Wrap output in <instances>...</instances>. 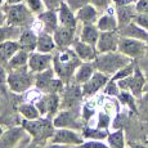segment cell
<instances>
[{"mask_svg": "<svg viewBox=\"0 0 148 148\" xmlns=\"http://www.w3.org/2000/svg\"><path fill=\"white\" fill-rule=\"evenodd\" d=\"M82 63L72 48L58 49V52L53 56V68L56 75L62 79L66 84L71 82L76 68Z\"/></svg>", "mask_w": 148, "mask_h": 148, "instance_id": "obj_1", "label": "cell"}, {"mask_svg": "<svg viewBox=\"0 0 148 148\" xmlns=\"http://www.w3.org/2000/svg\"><path fill=\"white\" fill-rule=\"evenodd\" d=\"M21 125L27 132V134L30 135L31 140L35 142V143L42 144V146L49 143L54 132H56L53 119L45 117V116H40L39 119H35V120L22 119Z\"/></svg>", "mask_w": 148, "mask_h": 148, "instance_id": "obj_2", "label": "cell"}, {"mask_svg": "<svg viewBox=\"0 0 148 148\" xmlns=\"http://www.w3.org/2000/svg\"><path fill=\"white\" fill-rule=\"evenodd\" d=\"M132 61H134V59L129 58V57L120 53L119 50H116V52L98 54V57H97L94 61V66L97 71H101V72L106 73V75H108L111 77L120 68L129 64Z\"/></svg>", "mask_w": 148, "mask_h": 148, "instance_id": "obj_3", "label": "cell"}, {"mask_svg": "<svg viewBox=\"0 0 148 148\" xmlns=\"http://www.w3.org/2000/svg\"><path fill=\"white\" fill-rule=\"evenodd\" d=\"M35 86V73L30 68L22 67L8 71V89L14 94H23Z\"/></svg>", "mask_w": 148, "mask_h": 148, "instance_id": "obj_4", "label": "cell"}, {"mask_svg": "<svg viewBox=\"0 0 148 148\" xmlns=\"http://www.w3.org/2000/svg\"><path fill=\"white\" fill-rule=\"evenodd\" d=\"M7 12V25L19 28H26L32 25L35 14H32L25 3L18 4H4Z\"/></svg>", "mask_w": 148, "mask_h": 148, "instance_id": "obj_5", "label": "cell"}, {"mask_svg": "<svg viewBox=\"0 0 148 148\" xmlns=\"http://www.w3.org/2000/svg\"><path fill=\"white\" fill-rule=\"evenodd\" d=\"M59 95H61V110H80L81 108L82 99H84L81 85L73 81L68 82Z\"/></svg>", "mask_w": 148, "mask_h": 148, "instance_id": "obj_6", "label": "cell"}, {"mask_svg": "<svg viewBox=\"0 0 148 148\" xmlns=\"http://www.w3.org/2000/svg\"><path fill=\"white\" fill-rule=\"evenodd\" d=\"M81 119V108L80 110H61L53 117V124L56 129L59 127H66L81 132L85 124H82Z\"/></svg>", "mask_w": 148, "mask_h": 148, "instance_id": "obj_7", "label": "cell"}, {"mask_svg": "<svg viewBox=\"0 0 148 148\" xmlns=\"http://www.w3.org/2000/svg\"><path fill=\"white\" fill-rule=\"evenodd\" d=\"M117 50L124 54V56L136 61V59L142 58V57L146 54V52L148 50V47H147V42H144L142 40L120 36Z\"/></svg>", "mask_w": 148, "mask_h": 148, "instance_id": "obj_8", "label": "cell"}, {"mask_svg": "<svg viewBox=\"0 0 148 148\" xmlns=\"http://www.w3.org/2000/svg\"><path fill=\"white\" fill-rule=\"evenodd\" d=\"M35 104L41 116L53 119L61 110V95L56 93H42Z\"/></svg>", "mask_w": 148, "mask_h": 148, "instance_id": "obj_9", "label": "cell"}, {"mask_svg": "<svg viewBox=\"0 0 148 148\" xmlns=\"http://www.w3.org/2000/svg\"><path fill=\"white\" fill-rule=\"evenodd\" d=\"M50 142L52 143H61V144H67V146L75 147V146H81L85 142V139L81 135V132L66 129V127H59V129H56Z\"/></svg>", "mask_w": 148, "mask_h": 148, "instance_id": "obj_10", "label": "cell"}, {"mask_svg": "<svg viewBox=\"0 0 148 148\" xmlns=\"http://www.w3.org/2000/svg\"><path fill=\"white\" fill-rule=\"evenodd\" d=\"M26 135L28 134L22 125L10 126L9 129L4 130L3 135L0 136V148H17Z\"/></svg>", "mask_w": 148, "mask_h": 148, "instance_id": "obj_11", "label": "cell"}, {"mask_svg": "<svg viewBox=\"0 0 148 148\" xmlns=\"http://www.w3.org/2000/svg\"><path fill=\"white\" fill-rule=\"evenodd\" d=\"M108 80H110V76L108 75L101 72V71H95L94 75L85 82V84L81 85L84 98H90V97L95 95L98 92L103 90V88L106 86Z\"/></svg>", "mask_w": 148, "mask_h": 148, "instance_id": "obj_12", "label": "cell"}, {"mask_svg": "<svg viewBox=\"0 0 148 148\" xmlns=\"http://www.w3.org/2000/svg\"><path fill=\"white\" fill-rule=\"evenodd\" d=\"M119 40H120L119 31H102L95 48L99 54L116 52L119 48Z\"/></svg>", "mask_w": 148, "mask_h": 148, "instance_id": "obj_13", "label": "cell"}, {"mask_svg": "<svg viewBox=\"0 0 148 148\" xmlns=\"http://www.w3.org/2000/svg\"><path fill=\"white\" fill-rule=\"evenodd\" d=\"M53 66V54L52 53H40L38 50L30 53L28 58V68L31 72L38 73Z\"/></svg>", "mask_w": 148, "mask_h": 148, "instance_id": "obj_14", "label": "cell"}, {"mask_svg": "<svg viewBox=\"0 0 148 148\" xmlns=\"http://www.w3.org/2000/svg\"><path fill=\"white\" fill-rule=\"evenodd\" d=\"M53 38L58 49H67V48L72 47V44L76 40V30L59 26L53 32Z\"/></svg>", "mask_w": 148, "mask_h": 148, "instance_id": "obj_15", "label": "cell"}, {"mask_svg": "<svg viewBox=\"0 0 148 148\" xmlns=\"http://www.w3.org/2000/svg\"><path fill=\"white\" fill-rule=\"evenodd\" d=\"M71 48L75 50V53L77 54V57L82 62H94L99 54L94 45H90L88 42L81 41L80 39H76Z\"/></svg>", "mask_w": 148, "mask_h": 148, "instance_id": "obj_16", "label": "cell"}, {"mask_svg": "<svg viewBox=\"0 0 148 148\" xmlns=\"http://www.w3.org/2000/svg\"><path fill=\"white\" fill-rule=\"evenodd\" d=\"M95 25L101 32L102 31H119V21L117 17H116L115 7L113 8L108 7L104 10V13L99 16Z\"/></svg>", "mask_w": 148, "mask_h": 148, "instance_id": "obj_17", "label": "cell"}, {"mask_svg": "<svg viewBox=\"0 0 148 148\" xmlns=\"http://www.w3.org/2000/svg\"><path fill=\"white\" fill-rule=\"evenodd\" d=\"M58 19H59V26L63 27H68V28H75L77 30L79 26V21L77 17H76V13L71 9L67 5L66 0L61 4V7L58 8Z\"/></svg>", "mask_w": 148, "mask_h": 148, "instance_id": "obj_18", "label": "cell"}, {"mask_svg": "<svg viewBox=\"0 0 148 148\" xmlns=\"http://www.w3.org/2000/svg\"><path fill=\"white\" fill-rule=\"evenodd\" d=\"M38 32L32 30L31 27L22 28L21 34H19V38L17 39L19 44V48L23 50H26L28 53H32L36 50L38 47Z\"/></svg>", "mask_w": 148, "mask_h": 148, "instance_id": "obj_19", "label": "cell"}, {"mask_svg": "<svg viewBox=\"0 0 148 148\" xmlns=\"http://www.w3.org/2000/svg\"><path fill=\"white\" fill-rule=\"evenodd\" d=\"M36 18L40 21V23L42 26V31H45V32L53 34L54 31L59 27L58 12H57V10L45 9L42 13L38 14V16H36Z\"/></svg>", "mask_w": 148, "mask_h": 148, "instance_id": "obj_20", "label": "cell"}, {"mask_svg": "<svg viewBox=\"0 0 148 148\" xmlns=\"http://www.w3.org/2000/svg\"><path fill=\"white\" fill-rule=\"evenodd\" d=\"M115 12L119 21V28L126 26L130 22H133L136 16L135 5L132 4V3H127V4H124V5H116Z\"/></svg>", "mask_w": 148, "mask_h": 148, "instance_id": "obj_21", "label": "cell"}, {"mask_svg": "<svg viewBox=\"0 0 148 148\" xmlns=\"http://www.w3.org/2000/svg\"><path fill=\"white\" fill-rule=\"evenodd\" d=\"M119 34L120 36H125V38H132L136 39V40H142L148 44V31L144 30L142 26H139L136 22H130L126 26L119 28Z\"/></svg>", "mask_w": 148, "mask_h": 148, "instance_id": "obj_22", "label": "cell"}, {"mask_svg": "<svg viewBox=\"0 0 148 148\" xmlns=\"http://www.w3.org/2000/svg\"><path fill=\"white\" fill-rule=\"evenodd\" d=\"M146 75L143 73V71L140 70V67L136 64L134 73L132 75V85H130V93L135 97L136 99L140 98L144 93V86H146Z\"/></svg>", "mask_w": 148, "mask_h": 148, "instance_id": "obj_23", "label": "cell"}, {"mask_svg": "<svg viewBox=\"0 0 148 148\" xmlns=\"http://www.w3.org/2000/svg\"><path fill=\"white\" fill-rule=\"evenodd\" d=\"M76 17H77L79 23L81 25H90V23H97L99 18V9L95 8L94 5L90 4L82 7L76 12Z\"/></svg>", "mask_w": 148, "mask_h": 148, "instance_id": "obj_24", "label": "cell"}, {"mask_svg": "<svg viewBox=\"0 0 148 148\" xmlns=\"http://www.w3.org/2000/svg\"><path fill=\"white\" fill-rule=\"evenodd\" d=\"M95 66H94V62H82V63L76 68L75 73H73V77L72 81L76 82L79 85L85 84L95 72Z\"/></svg>", "mask_w": 148, "mask_h": 148, "instance_id": "obj_25", "label": "cell"}, {"mask_svg": "<svg viewBox=\"0 0 148 148\" xmlns=\"http://www.w3.org/2000/svg\"><path fill=\"white\" fill-rule=\"evenodd\" d=\"M19 49L21 48H19L18 40H7L0 42V64L7 68L8 62Z\"/></svg>", "mask_w": 148, "mask_h": 148, "instance_id": "obj_26", "label": "cell"}, {"mask_svg": "<svg viewBox=\"0 0 148 148\" xmlns=\"http://www.w3.org/2000/svg\"><path fill=\"white\" fill-rule=\"evenodd\" d=\"M99 35H101V31L97 27L95 23H90V25H81V31L80 35H79V39L84 42H88L90 45H97L99 39Z\"/></svg>", "mask_w": 148, "mask_h": 148, "instance_id": "obj_27", "label": "cell"}, {"mask_svg": "<svg viewBox=\"0 0 148 148\" xmlns=\"http://www.w3.org/2000/svg\"><path fill=\"white\" fill-rule=\"evenodd\" d=\"M56 71H54L53 66L47 68V70L41 71V72L35 73V88L41 93L47 92V88L49 85V82L53 80V77H56Z\"/></svg>", "mask_w": 148, "mask_h": 148, "instance_id": "obj_28", "label": "cell"}, {"mask_svg": "<svg viewBox=\"0 0 148 148\" xmlns=\"http://www.w3.org/2000/svg\"><path fill=\"white\" fill-rule=\"evenodd\" d=\"M57 49V44L54 41L53 34L42 31L38 35V47L36 50L40 53H53Z\"/></svg>", "mask_w": 148, "mask_h": 148, "instance_id": "obj_29", "label": "cell"}, {"mask_svg": "<svg viewBox=\"0 0 148 148\" xmlns=\"http://www.w3.org/2000/svg\"><path fill=\"white\" fill-rule=\"evenodd\" d=\"M110 132L101 127H90L88 125H84L81 130V135L84 136L85 140H104L108 138Z\"/></svg>", "mask_w": 148, "mask_h": 148, "instance_id": "obj_30", "label": "cell"}, {"mask_svg": "<svg viewBox=\"0 0 148 148\" xmlns=\"http://www.w3.org/2000/svg\"><path fill=\"white\" fill-rule=\"evenodd\" d=\"M28 58H30V53L23 49H19L14 56L10 58V61L7 64V70H17V68L27 67L28 66Z\"/></svg>", "mask_w": 148, "mask_h": 148, "instance_id": "obj_31", "label": "cell"}, {"mask_svg": "<svg viewBox=\"0 0 148 148\" xmlns=\"http://www.w3.org/2000/svg\"><path fill=\"white\" fill-rule=\"evenodd\" d=\"M18 113L22 119L25 120H35V119L40 117V112H39L38 107L35 103H30V102H25L18 106Z\"/></svg>", "mask_w": 148, "mask_h": 148, "instance_id": "obj_32", "label": "cell"}, {"mask_svg": "<svg viewBox=\"0 0 148 148\" xmlns=\"http://www.w3.org/2000/svg\"><path fill=\"white\" fill-rule=\"evenodd\" d=\"M117 99L122 106L127 107L130 110V112L138 116V99L132 93L126 92V90H121L120 94L117 95Z\"/></svg>", "mask_w": 148, "mask_h": 148, "instance_id": "obj_33", "label": "cell"}, {"mask_svg": "<svg viewBox=\"0 0 148 148\" xmlns=\"http://www.w3.org/2000/svg\"><path fill=\"white\" fill-rule=\"evenodd\" d=\"M107 143L111 148H126V142H125V133L124 129H116L115 132L110 133L107 138Z\"/></svg>", "mask_w": 148, "mask_h": 148, "instance_id": "obj_34", "label": "cell"}, {"mask_svg": "<svg viewBox=\"0 0 148 148\" xmlns=\"http://www.w3.org/2000/svg\"><path fill=\"white\" fill-rule=\"evenodd\" d=\"M22 28L14 27L5 25V26H0V42L7 41V40H17L19 38Z\"/></svg>", "mask_w": 148, "mask_h": 148, "instance_id": "obj_35", "label": "cell"}, {"mask_svg": "<svg viewBox=\"0 0 148 148\" xmlns=\"http://www.w3.org/2000/svg\"><path fill=\"white\" fill-rule=\"evenodd\" d=\"M138 117L142 121H148V92L138 98Z\"/></svg>", "mask_w": 148, "mask_h": 148, "instance_id": "obj_36", "label": "cell"}, {"mask_svg": "<svg viewBox=\"0 0 148 148\" xmlns=\"http://www.w3.org/2000/svg\"><path fill=\"white\" fill-rule=\"evenodd\" d=\"M23 3L27 5V8L32 12V14H35V16L42 13L45 9H47V7H45L42 0H25Z\"/></svg>", "mask_w": 148, "mask_h": 148, "instance_id": "obj_37", "label": "cell"}, {"mask_svg": "<svg viewBox=\"0 0 148 148\" xmlns=\"http://www.w3.org/2000/svg\"><path fill=\"white\" fill-rule=\"evenodd\" d=\"M120 88H119L117 85V81L112 80V79L110 77V80H108V82L106 84V86L103 88V93L106 95H110V97H116L117 98V95L120 94Z\"/></svg>", "mask_w": 148, "mask_h": 148, "instance_id": "obj_38", "label": "cell"}, {"mask_svg": "<svg viewBox=\"0 0 148 148\" xmlns=\"http://www.w3.org/2000/svg\"><path fill=\"white\" fill-rule=\"evenodd\" d=\"M8 70L0 64V93L3 95H8Z\"/></svg>", "mask_w": 148, "mask_h": 148, "instance_id": "obj_39", "label": "cell"}, {"mask_svg": "<svg viewBox=\"0 0 148 148\" xmlns=\"http://www.w3.org/2000/svg\"><path fill=\"white\" fill-rule=\"evenodd\" d=\"M112 124V119L107 112H99L98 115V121H97V127L101 129H110V125Z\"/></svg>", "mask_w": 148, "mask_h": 148, "instance_id": "obj_40", "label": "cell"}, {"mask_svg": "<svg viewBox=\"0 0 148 148\" xmlns=\"http://www.w3.org/2000/svg\"><path fill=\"white\" fill-rule=\"evenodd\" d=\"M93 115H94V107L90 106L89 102L82 103L81 104V119H82V121H84V124H86Z\"/></svg>", "mask_w": 148, "mask_h": 148, "instance_id": "obj_41", "label": "cell"}, {"mask_svg": "<svg viewBox=\"0 0 148 148\" xmlns=\"http://www.w3.org/2000/svg\"><path fill=\"white\" fill-rule=\"evenodd\" d=\"M67 5L71 8V9L73 10V12H77L79 9H81L82 7H85V5L90 4V0H66Z\"/></svg>", "mask_w": 148, "mask_h": 148, "instance_id": "obj_42", "label": "cell"}, {"mask_svg": "<svg viewBox=\"0 0 148 148\" xmlns=\"http://www.w3.org/2000/svg\"><path fill=\"white\" fill-rule=\"evenodd\" d=\"M81 148H111L108 143H103L102 140H85L81 144Z\"/></svg>", "mask_w": 148, "mask_h": 148, "instance_id": "obj_43", "label": "cell"}, {"mask_svg": "<svg viewBox=\"0 0 148 148\" xmlns=\"http://www.w3.org/2000/svg\"><path fill=\"white\" fill-rule=\"evenodd\" d=\"M134 5H135L136 14L148 13V0H136Z\"/></svg>", "mask_w": 148, "mask_h": 148, "instance_id": "obj_44", "label": "cell"}, {"mask_svg": "<svg viewBox=\"0 0 148 148\" xmlns=\"http://www.w3.org/2000/svg\"><path fill=\"white\" fill-rule=\"evenodd\" d=\"M134 22H136L139 26H142L144 30L148 31V13H146V14H136L135 18H134Z\"/></svg>", "mask_w": 148, "mask_h": 148, "instance_id": "obj_45", "label": "cell"}, {"mask_svg": "<svg viewBox=\"0 0 148 148\" xmlns=\"http://www.w3.org/2000/svg\"><path fill=\"white\" fill-rule=\"evenodd\" d=\"M117 85L120 88V90H126V92H130V85H132V75L127 76L125 79H120L117 80Z\"/></svg>", "mask_w": 148, "mask_h": 148, "instance_id": "obj_46", "label": "cell"}, {"mask_svg": "<svg viewBox=\"0 0 148 148\" xmlns=\"http://www.w3.org/2000/svg\"><path fill=\"white\" fill-rule=\"evenodd\" d=\"M92 4L94 5L95 8H98L99 10H106L108 7H111V3L112 0H90Z\"/></svg>", "mask_w": 148, "mask_h": 148, "instance_id": "obj_47", "label": "cell"}, {"mask_svg": "<svg viewBox=\"0 0 148 148\" xmlns=\"http://www.w3.org/2000/svg\"><path fill=\"white\" fill-rule=\"evenodd\" d=\"M47 7V9H52V10H58V8L61 7V4L64 0H42Z\"/></svg>", "mask_w": 148, "mask_h": 148, "instance_id": "obj_48", "label": "cell"}, {"mask_svg": "<svg viewBox=\"0 0 148 148\" xmlns=\"http://www.w3.org/2000/svg\"><path fill=\"white\" fill-rule=\"evenodd\" d=\"M7 25V12H5L4 5H0V26Z\"/></svg>", "mask_w": 148, "mask_h": 148, "instance_id": "obj_49", "label": "cell"}, {"mask_svg": "<svg viewBox=\"0 0 148 148\" xmlns=\"http://www.w3.org/2000/svg\"><path fill=\"white\" fill-rule=\"evenodd\" d=\"M76 147V146H75ZM44 148H73V146H67V144H61V143H52L49 142L48 144H45Z\"/></svg>", "mask_w": 148, "mask_h": 148, "instance_id": "obj_50", "label": "cell"}, {"mask_svg": "<svg viewBox=\"0 0 148 148\" xmlns=\"http://www.w3.org/2000/svg\"><path fill=\"white\" fill-rule=\"evenodd\" d=\"M127 148H148V144L139 143V142H127Z\"/></svg>", "mask_w": 148, "mask_h": 148, "instance_id": "obj_51", "label": "cell"}, {"mask_svg": "<svg viewBox=\"0 0 148 148\" xmlns=\"http://www.w3.org/2000/svg\"><path fill=\"white\" fill-rule=\"evenodd\" d=\"M45 146H42V144H39V143H35V142L31 140L30 143H27V146L25 148H44Z\"/></svg>", "mask_w": 148, "mask_h": 148, "instance_id": "obj_52", "label": "cell"}, {"mask_svg": "<svg viewBox=\"0 0 148 148\" xmlns=\"http://www.w3.org/2000/svg\"><path fill=\"white\" fill-rule=\"evenodd\" d=\"M25 0H5V4H18V3H23Z\"/></svg>", "mask_w": 148, "mask_h": 148, "instance_id": "obj_53", "label": "cell"}, {"mask_svg": "<svg viewBox=\"0 0 148 148\" xmlns=\"http://www.w3.org/2000/svg\"><path fill=\"white\" fill-rule=\"evenodd\" d=\"M4 130H5V129H4V127H3V125L0 124V136L3 135V133H4Z\"/></svg>", "mask_w": 148, "mask_h": 148, "instance_id": "obj_54", "label": "cell"}, {"mask_svg": "<svg viewBox=\"0 0 148 148\" xmlns=\"http://www.w3.org/2000/svg\"><path fill=\"white\" fill-rule=\"evenodd\" d=\"M5 4V0H0V5H4Z\"/></svg>", "mask_w": 148, "mask_h": 148, "instance_id": "obj_55", "label": "cell"}, {"mask_svg": "<svg viewBox=\"0 0 148 148\" xmlns=\"http://www.w3.org/2000/svg\"><path fill=\"white\" fill-rule=\"evenodd\" d=\"M73 148H81V146H76V147H73Z\"/></svg>", "mask_w": 148, "mask_h": 148, "instance_id": "obj_56", "label": "cell"}, {"mask_svg": "<svg viewBox=\"0 0 148 148\" xmlns=\"http://www.w3.org/2000/svg\"><path fill=\"white\" fill-rule=\"evenodd\" d=\"M0 120H1V117H0Z\"/></svg>", "mask_w": 148, "mask_h": 148, "instance_id": "obj_57", "label": "cell"}, {"mask_svg": "<svg viewBox=\"0 0 148 148\" xmlns=\"http://www.w3.org/2000/svg\"><path fill=\"white\" fill-rule=\"evenodd\" d=\"M147 47H148V44H147Z\"/></svg>", "mask_w": 148, "mask_h": 148, "instance_id": "obj_58", "label": "cell"}]
</instances>
